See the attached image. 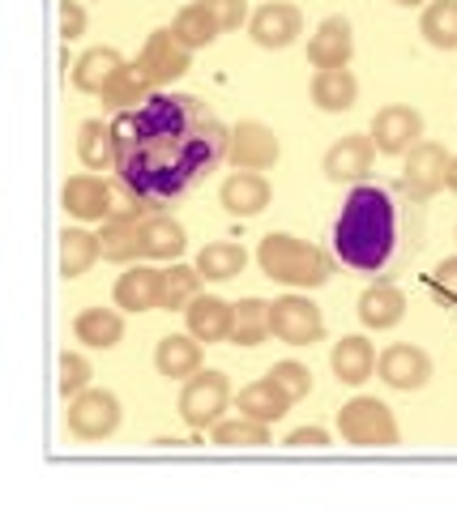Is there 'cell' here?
I'll return each mask as SVG.
<instances>
[{
	"label": "cell",
	"instance_id": "obj_1",
	"mask_svg": "<svg viewBox=\"0 0 457 512\" xmlns=\"http://www.w3.org/2000/svg\"><path fill=\"white\" fill-rule=\"evenodd\" d=\"M116 171L120 184L141 201H176L227 154V133L214 111L193 94H150L124 107L116 124Z\"/></svg>",
	"mask_w": 457,
	"mask_h": 512
},
{
	"label": "cell",
	"instance_id": "obj_2",
	"mask_svg": "<svg viewBox=\"0 0 457 512\" xmlns=\"http://www.w3.org/2000/svg\"><path fill=\"white\" fill-rule=\"evenodd\" d=\"M334 248L351 269L376 274L389 252H393V201L385 188L376 184H359L351 188L342 214L334 222Z\"/></svg>",
	"mask_w": 457,
	"mask_h": 512
},
{
	"label": "cell",
	"instance_id": "obj_3",
	"mask_svg": "<svg viewBox=\"0 0 457 512\" xmlns=\"http://www.w3.org/2000/svg\"><path fill=\"white\" fill-rule=\"evenodd\" d=\"M257 261H261V274L274 278V282H287V286H321L329 282V256L321 248L304 244L295 235H265L261 248H257Z\"/></svg>",
	"mask_w": 457,
	"mask_h": 512
},
{
	"label": "cell",
	"instance_id": "obj_4",
	"mask_svg": "<svg viewBox=\"0 0 457 512\" xmlns=\"http://www.w3.org/2000/svg\"><path fill=\"white\" fill-rule=\"evenodd\" d=\"M338 431L346 444L355 448H393L398 444V423L385 402L376 397H351L342 410H338Z\"/></svg>",
	"mask_w": 457,
	"mask_h": 512
},
{
	"label": "cell",
	"instance_id": "obj_5",
	"mask_svg": "<svg viewBox=\"0 0 457 512\" xmlns=\"http://www.w3.org/2000/svg\"><path fill=\"white\" fill-rule=\"evenodd\" d=\"M270 333L278 342H287V346H312L325 333L321 308L312 299H299V295L274 299L270 303Z\"/></svg>",
	"mask_w": 457,
	"mask_h": 512
},
{
	"label": "cell",
	"instance_id": "obj_6",
	"mask_svg": "<svg viewBox=\"0 0 457 512\" xmlns=\"http://www.w3.org/2000/svg\"><path fill=\"white\" fill-rule=\"evenodd\" d=\"M227 397H231V384L223 372H197L193 380L184 384L180 393V414L188 427H210L218 423V414L227 410Z\"/></svg>",
	"mask_w": 457,
	"mask_h": 512
},
{
	"label": "cell",
	"instance_id": "obj_7",
	"mask_svg": "<svg viewBox=\"0 0 457 512\" xmlns=\"http://www.w3.org/2000/svg\"><path fill=\"white\" fill-rule=\"evenodd\" d=\"M120 423V402L103 389H90V393H77V402L69 406V431L82 440H103L112 436Z\"/></svg>",
	"mask_w": 457,
	"mask_h": 512
},
{
	"label": "cell",
	"instance_id": "obj_8",
	"mask_svg": "<svg viewBox=\"0 0 457 512\" xmlns=\"http://www.w3.org/2000/svg\"><path fill=\"white\" fill-rule=\"evenodd\" d=\"M227 154H231L235 171H261V167H274V163H278V137H274L265 124H257V120H244V124L231 133Z\"/></svg>",
	"mask_w": 457,
	"mask_h": 512
},
{
	"label": "cell",
	"instance_id": "obj_9",
	"mask_svg": "<svg viewBox=\"0 0 457 512\" xmlns=\"http://www.w3.org/2000/svg\"><path fill=\"white\" fill-rule=\"evenodd\" d=\"M137 64L150 73V82H176V77L188 69V47L180 43L176 30H154Z\"/></svg>",
	"mask_w": 457,
	"mask_h": 512
},
{
	"label": "cell",
	"instance_id": "obj_10",
	"mask_svg": "<svg viewBox=\"0 0 457 512\" xmlns=\"http://www.w3.org/2000/svg\"><path fill=\"white\" fill-rule=\"evenodd\" d=\"M423 133V120H419V111L411 107H385L381 116H376L372 124V141H376V150L381 154H402V150H411L415 141Z\"/></svg>",
	"mask_w": 457,
	"mask_h": 512
},
{
	"label": "cell",
	"instance_id": "obj_11",
	"mask_svg": "<svg viewBox=\"0 0 457 512\" xmlns=\"http://www.w3.org/2000/svg\"><path fill=\"white\" fill-rule=\"evenodd\" d=\"M449 163L453 158L432 146V141H423V146L411 150V163H406V175H402V184L415 192V197H432L436 188H445L449 184Z\"/></svg>",
	"mask_w": 457,
	"mask_h": 512
},
{
	"label": "cell",
	"instance_id": "obj_12",
	"mask_svg": "<svg viewBox=\"0 0 457 512\" xmlns=\"http://www.w3.org/2000/svg\"><path fill=\"white\" fill-rule=\"evenodd\" d=\"M376 367H381V380L389 384V389H406V393L423 389L428 376H432V363L419 346H389Z\"/></svg>",
	"mask_w": 457,
	"mask_h": 512
},
{
	"label": "cell",
	"instance_id": "obj_13",
	"mask_svg": "<svg viewBox=\"0 0 457 512\" xmlns=\"http://www.w3.org/2000/svg\"><path fill=\"white\" fill-rule=\"evenodd\" d=\"M304 30V18H299L295 5H282V0H270L252 13V39L261 47H291L295 35Z\"/></svg>",
	"mask_w": 457,
	"mask_h": 512
},
{
	"label": "cell",
	"instance_id": "obj_14",
	"mask_svg": "<svg viewBox=\"0 0 457 512\" xmlns=\"http://www.w3.org/2000/svg\"><path fill=\"white\" fill-rule=\"evenodd\" d=\"M60 201H65V210L73 218H86V222H103L112 214V184L94 180V175H73L60 192Z\"/></svg>",
	"mask_w": 457,
	"mask_h": 512
},
{
	"label": "cell",
	"instance_id": "obj_15",
	"mask_svg": "<svg viewBox=\"0 0 457 512\" xmlns=\"http://www.w3.org/2000/svg\"><path fill=\"white\" fill-rule=\"evenodd\" d=\"M351 22L346 18H325L317 26V35L308 39V60L317 64V69H346V60H351Z\"/></svg>",
	"mask_w": 457,
	"mask_h": 512
},
{
	"label": "cell",
	"instance_id": "obj_16",
	"mask_svg": "<svg viewBox=\"0 0 457 512\" xmlns=\"http://www.w3.org/2000/svg\"><path fill=\"white\" fill-rule=\"evenodd\" d=\"M184 312H188V333H193L197 342H223V338H231L235 308H231V303H223L218 295H197Z\"/></svg>",
	"mask_w": 457,
	"mask_h": 512
},
{
	"label": "cell",
	"instance_id": "obj_17",
	"mask_svg": "<svg viewBox=\"0 0 457 512\" xmlns=\"http://www.w3.org/2000/svg\"><path fill=\"white\" fill-rule=\"evenodd\" d=\"M372 150H376V141L364 137V133H351V137H342L334 150L325 154V175L329 180H364L368 167H372Z\"/></svg>",
	"mask_w": 457,
	"mask_h": 512
},
{
	"label": "cell",
	"instance_id": "obj_18",
	"mask_svg": "<svg viewBox=\"0 0 457 512\" xmlns=\"http://www.w3.org/2000/svg\"><path fill=\"white\" fill-rule=\"evenodd\" d=\"M159 291H163V269L133 265L116 282V303L124 312H150V308H159Z\"/></svg>",
	"mask_w": 457,
	"mask_h": 512
},
{
	"label": "cell",
	"instance_id": "obj_19",
	"mask_svg": "<svg viewBox=\"0 0 457 512\" xmlns=\"http://www.w3.org/2000/svg\"><path fill=\"white\" fill-rule=\"evenodd\" d=\"M120 69H124L120 52H112V47H90V52L73 64V86L86 94H103L120 77Z\"/></svg>",
	"mask_w": 457,
	"mask_h": 512
},
{
	"label": "cell",
	"instance_id": "obj_20",
	"mask_svg": "<svg viewBox=\"0 0 457 512\" xmlns=\"http://www.w3.org/2000/svg\"><path fill=\"white\" fill-rule=\"evenodd\" d=\"M223 205L231 214H240V218L261 214L265 205H270V184H265L257 171H235L231 180L223 184Z\"/></svg>",
	"mask_w": 457,
	"mask_h": 512
},
{
	"label": "cell",
	"instance_id": "obj_21",
	"mask_svg": "<svg viewBox=\"0 0 457 512\" xmlns=\"http://www.w3.org/2000/svg\"><path fill=\"white\" fill-rule=\"evenodd\" d=\"M154 367H159L163 376H171V380L197 376V367H201V346H197V338H180V333H167V338L159 342V350H154Z\"/></svg>",
	"mask_w": 457,
	"mask_h": 512
},
{
	"label": "cell",
	"instance_id": "obj_22",
	"mask_svg": "<svg viewBox=\"0 0 457 512\" xmlns=\"http://www.w3.org/2000/svg\"><path fill=\"white\" fill-rule=\"evenodd\" d=\"M329 367H334V376L342 384H364L376 367V355H372V342L364 338H342L334 346V355H329Z\"/></svg>",
	"mask_w": 457,
	"mask_h": 512
},
{
	"label": "cell",
	"instance_id": "obj_23",
	"mask_svg": "<svg viewBox=\"0 0 457 512\" xmlns=\"http://www.w3.org/2000/svg\"><path fill=\"white\" fill-rule=\"evenodd\" d=\"M73 333H77V342H86L94 350H112L124 338V320L112 308H86L73 320Z\"/></svg>",
	"mask_w": 457,
	"mask_h": 512
},
{
	"label": "cell",
	"instance_id": "obj_24",
	"mask_svg": "<svg viewBox=\"0 0 457 512\" xmlns=\"http://www.w3.org/2000/svg\"><path fill=\"white\" fill-rule=\"evenodd\" d=\"M406 312V299L398 286H372V291H364V299H359V320H364L368 329H393Z\"/></svg>",
	"mask_w": 457,
	"mask_h": 512
},
{
	"label": "cell",
	"instance_id": "obj_25",
	"mask_svg": "<svg viewBox=\"0 0 457 512\" xmlns=\"http://www.w3.org/2000/svg\"><path fill=\"white\" fill-rule=\"evenodd\" d=\"M287 406H291V397L282 393L274 380H257L240 393V414H248V419H257V423H278L282 414H287Z\"/></svg>",
	"mask_w": 457,
	"mask_h": 512
},
{
	"label": "cell",
	"instance_id": "obj_26",
	"mask_svg": "<svg viewBox=\"0 0 457 512\" xmlns=\"http://www.w3.org/2000/svg\"><path fill=\"white\" fill-rule=\"evenodd\" d=\"M355 94H359V86H355L351 69H321L317 82H312V99H317L321 111H346L355 103Z\"/></svg>",
	"mask_w": 457,
	"mask_h": 512
},
{
	"label": "cell",
	"instance_id": "obj_27",
	"mask_svg": "<svg viewBox=\"0 0 457 512\" xmlns=\"http://www.w3.org/2000/svg\"><path fill=\"white\" fill-rule=\"evenodd\" d=\"M265 333H270V303H261V299H240L235 303L231 342L235 346H261Z\"/></svg>",
	"mask_w": 457,
	"mask_h": 512
},
{
	"label": "cell",
	"instance_id": "obj_28",
	"mask_svg": "<svg viewBox=\"0 0 457 512\" xmlns=\"http://www.w3.org/2000/svg\"><path fill=\"white\" fill-rule=\"evenodd\" d=\"M94 256H103L99 235H90V231H65L60 235V274L65 278H82L94 265Z\"/></svg>",
	"mask_w": 457,
	"mask_h": 512
},
{
	"label": "cell",
	"instance_id": "obj_29",
	"mask_svg": "<svg viewBox=\"0 0 457 512\" xmlns=\"http://www.w3.org/2000/svg\"><path fill=\"white\" fill-rule=\"evenodd\" d=\"M423 39H428L432 47H440V52H453L457 47V0H432L428 9H423Z\"/></svg>",
	"mask_w": 457,
	"mask_h": 512
},
{
	"label": "cell",
	"instance_id": "obj_30",
	"mask_svg": "<svg viewBox=\"0 0 457 512\" xmlns=\"http://www.w3.org/2000/svg\"><path fill=\"white\" fill-rule=\"evenodd\" d=\"M141 244H146V256H154V261H171V256L184 252V227L176 218H150L141 222Z\"/></svg>",
	"mask_w": 457,
	"mask_h": 512
},
{
	"label": "cell",
	"instance_id": "obj_31",
	"mask_svg": "<svg viewBox=\"0 0 457 512\" xmlns=\"http://www.w3.org/2000/svg\"><path fill=\"white\" fill-rule=\"evenodd\" d=\"M244 261H248V252L240 244H206L197 252V274L214 278V282H227V278L240 274Z\"/></svg>",
	"mask_w": 457,
	"mask_h": 512
},
{
	"label": "cell",
	"instance_id": "obj_32",
	"mask_svg": "<svg viewBox=\"0 0 457 512\" xmlns=\"http://www.w3.org/2000/svg\"><path fill=\"white\" fill-rule=\"evenodd\" d=\"M99 248H103L107 261H133V256H146L141 227L137 222H116V218H107V227L99 235Z\"/></svg>",
	"mask_w": 457,
	"mask_h": 512
},
{
	"label": "cell",
	"instance_id": "obj_33",
	"mask_svg": "<svg viewBox=\"0 0 457 512\" xmlns=\"http://www.w3.org/2000/svg\"><path fill=\"white\" fill-rule=\"evenodd\" d=\"M77 154H82L86 167H107V163H116V133H112V124L86 120V124H82V137H77Z\"/></svg>",
	"mask_w": 457,
	"mask_h": 512
},
{
	"label": "cell",
	"instance_id": "obj_34",
	"mask_svg": "<svg viewBox=\"0 0 457 512\" xmlns=\"http://www.w3.org/2000/svg\"><path fill=\"white\" fill-rule=\"evenodd\" d=\"M197 265L188 269V265H171L163 269V291H159V308H184V303H193L197 299Z\"/></svg>",
	"mask_w": 457,
	"mask_h": 512
},
{
	"label": "cell",
	"instance_id": "obj_35",
	"mask_svg": "<svg viewBox=\"0 0 457 512\" xmlns=\"http://www.w3.org/2000/svg\"><path fill=\"white\" fill-rule=\"evenodd\" d=\"M171 30L180 35L184 47H206V43H214V35H218V22H214L201 5H188V9L176 13V26H171Z\"/></svg>",
	"mask_w": 457,
	"mask_h": 512
},
{
	"label": "cell",
	"instance_id": "obj_36",
	"mask_svg": "<svg viewBox=\"0 0 457 512\" xmlns=\"http://www.w3.org/2000/svg\"><path fill=\"white\" fill-rule=\"evenodd\" d=\"M150 86H154V82H150V73L141 69V64H133V69H120V77H116V82L103 90V99H107V103H116V107L146 103V99H150V94H146Z\"/></svg>",
	"mask_w": 457,
	"mask_h": 512
},
{
	"label": "cell",
	"instance_id": "obj_37",
	"mask_svg": "<svg viewBox=\"0 0 457 512\" xmlns=\"http://www.w3.org/2000/svg\"><path fill=\"white\" fill-rule=\"evenodd\" d=\"M214 444H223V448H261V444H270V431H265V423L257 419H235V423H218L214 427Z\"/></svg>",
	"mask_w": 457,
	"mask_h": 512
},
{
	"label": "cell",
	"instance_id": "obj_38",
	"mask_svg": "<svg viewBox=\"0 0 457 512\" xmlns=\"http://www.w3.org/2000/svg\"><path fill=\"white\" fill-rule=\"evenodd\" d=\"M270 380L291 397V402H295V397H308L312 393V372H308L304 363H291V359L287 363H274L270 367Z\"/></svg>",
	"mask_w": 457,
	"mask_h": 512
},
{
	"label": "cell",
	"instance_id": "obj_39",
	"mask_svg": "<svg viewBox=\"0 0 457 512\" xmlns=\"http://www.w3.org/2000/svg\"><path fill=\"white\" fill-rule=\"evenodd\" d=\"M197 5L218 22V30H235V26L244 22V13H248L244 0H197Z\"/></svg>",
	"mask_w": 457,
	"mask_h": 512
},
{
	"label": "cell",
	"instance_id": "obj_40",
	"mask_svg": "<svg viewBox=\"0 0 457 512\" xmlns=\"http://www.w3.org/2000/svg\"><path fill=\"white\" fill-rule=\"evenodd\" d=\"M90 380V363L82 355H60V389L65 393H82Z\"/></svg>",
	"mask_w": 457,
	"mask_h": 512
},
{
	"label": "cell",
	"instance_id": "obj_41",
	"mask_svg": "<svg viewBox=\"0 0 457 512\" xmlns=\"http://www.w3.org/2000/svg\"><path fill=\"white\" fill-rule=\"evenodd\" d=\"M82 26H86L82 5H77V0H60V30H65V39H77Z\"/></svg>",
	"mask_w": 457,
	"mask_h": 512
},
{
	"label": "cell",
	"instance_id": "obj_42",
	"mask_svg": "<svg viewBox=\"0 0 457 512\" xmlns=\"http://www.w3.org/2000/svg\"><path fill=\"white\" fill-rule=\"evenodd\" d=\"M287 444L291 448H325L329 436H325L321 427H299V431H291V436H287Z\"/></svg>",
	"mask_w": 457,
	"mask_h": 512
},
{
	"label": "cell",
	"instance_id": "obj_43",
	"mask_svg": "<svg viewBox=\"0 0 457 512\" xmlns=\"http://www.w3.org/2000/svg\"><path fill=\"white\" fill-rule=\"evenodd\" d=\"M436 286H440L445 295L457 299V256H453V261H440V265H436Z\"/></svg>",
	"mask_w": 457,
	"mask_h": 512
},
{
	"label": "cell",
	"instance_id": "obj_44",
	"mask_svg": "<svg viewBox=\"0 0 457 512\" xmlns=\"http://www.w3.org/2000/svg\"><path fill=\"white\" fill-rule=\"evenodd\" d=\"M449 188L457 192V158H453V163H449Z\"/></svg>",
	"mask_w": 457,
	"mask_h": 512
},
{
	"label": "cell",
	"instance_id": "obj_45",
	"mask_svg": "<svg viewBox=\"0 0 457 512\" xmlns=\"http://www.w3.org/2000/svg\"><path fill=\"white\" fill-rule=\"evenodd\" d=\"M398 5H419V0H398Z\"/></svg>",
	"mask_w": 457,
	"mask_h": 512
}]
</instances>
